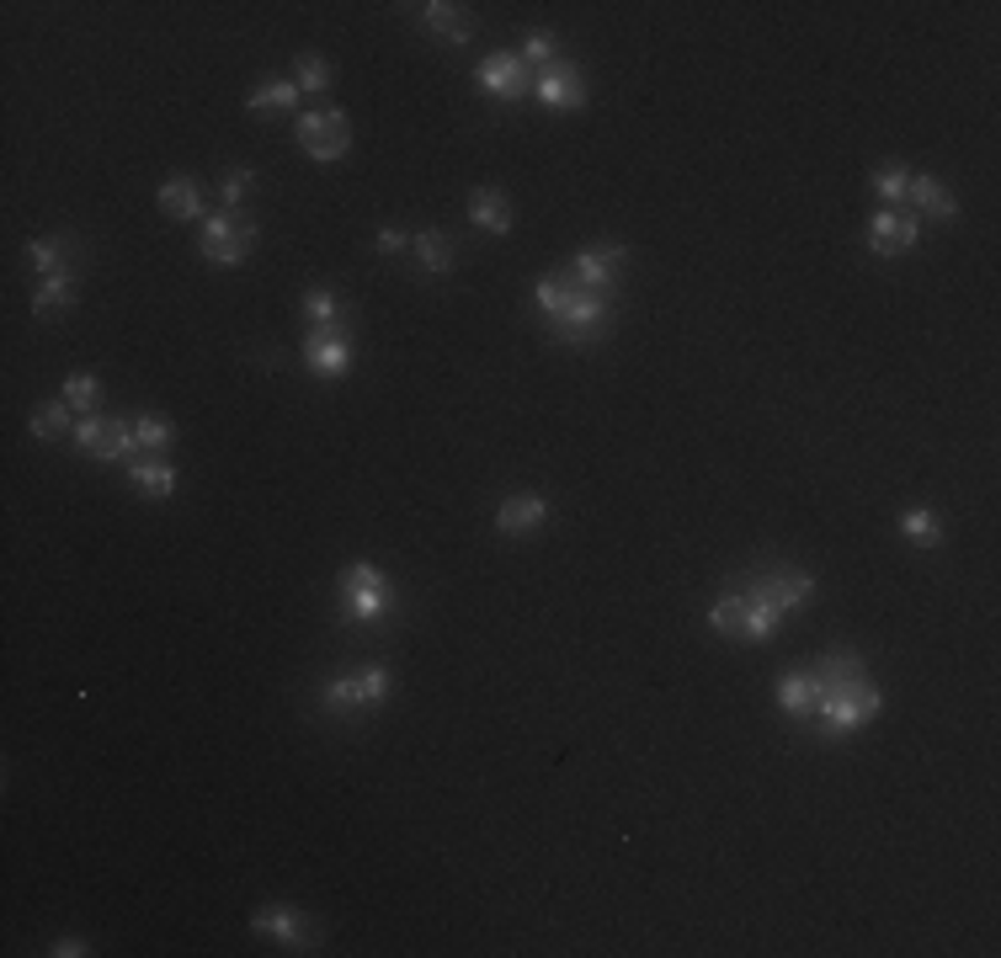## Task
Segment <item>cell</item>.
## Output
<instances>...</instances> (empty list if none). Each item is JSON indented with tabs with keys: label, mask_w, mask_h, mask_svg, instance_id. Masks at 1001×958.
Returning <instances> with one entry per match:
<instances>
[{
	"label": "cell",
	"mask_w": 1001,
	"mask_h": 958,
	"mask_svg": "<svg viewBox=\"0 0 1001 958\" xmlns=\"http://www.w3.org/2000/svg\"><path fill=\"white\" fill-rule=\"evenodd\" d=\"M469 218H474L485 235H507V229H512V203H507L501 192L480 187L474 197H469Z\"/></svg>",
	"instance_id": "ac0fdd59"
},
{
	"label": "cell",
	"mask_w": 1001,
	"mask_h": 958,
	"mask_svg": "<svg viewBox=\"0 0 1001 958\" xmlns=\"http://www.w3.org/2000/svg\"><path fill=\"white\" fill-rule=\"evenodd\" d=\"M128 479H134V490L139 496H149V501H166L176 490V469L166 463V458H134V469H128Z\"/></svg>",
	"instance_id": "2e32d148"
},
{
	"label": "cell",
	"mask_w": 1001,
	"mask_h": 958,
	"mask_svg": "<svg viewBox=\"0 0 1001 958\" xmlns=\"http://www.w3.org/2000/svg\"><path fill=\"white\" fill-rule=\"evenodd\" d=\"M480 86H485L490 96H501V101H522V96L533 91L528 59H522V53H490L485 65H480Z\"/></svg>",
	"instance_id": "8fae6325"
},
{
	"label": "cell",
	"mask_w": 1001,
	"mask_h": 958,
	"mask_svg": "<svg viewBox=\"0 0 1001 958\" xmlns=\"http://www.w3.org/2000/svg\"><path fill=\"white\" fill-rule=\"evenodd\" d=\"M245 107H251V113H262V118H272V113H294V107H298V80H267V86H256V91L245 96Z\"/></svg>",
	"instance_id": "ffe728a7"
},
{
	"label": "cell",
	"mask_w": 1001,
	"mask_h": 958,
	"mask_svg": "<svg viewBox=\"0 0 1001 958\" xmlns=\"http://www.w3.org/2000/svg\"><path fill=\"white\" fill-rule=\"evenodd\" d=\"M901 532L911 538V544H943V522H938V511H928V506H916V511H905L901 517Z\"/></svg>",
	"instance_id": "484cf974"
},
{
	"label": "cell",
	"mask_w": 1001,
	"mask_h": 958,
	"mask_svg": "<svg viewBox=\"0 0 1001 958\" xmlns=\"http://www.w3.org/2000/svg\"><path fill=\"white\" fill-rule=\"evenodd\" d=\"M171 421H166V416H139V421H134V448H139V453H149V458H160L166 453V448H171Z\"/></svg>",
	"instance_id": "cb8c5ba5"
},
{
	"label": "cell",
	"mask_w": 1001,
	"mask_h": 958,
	"mask_svg": "<svg viewBox=\"0 0 1001 958\" xmlns=\"http://www.w3.org/2000/svg\"><path fill=\"white\" fill-rule=\"evenodd\" d=\"M325 86H331V65L315 59V53H304L298 59V91H325Z\"/></svg>",
	"instance_id": "d6a6232c"
},
{
	"label": "cell",
	"mask_w": 1001,
	"mask_h": 958,
	"mask_svg": "<svg viewBox=\"0 0 1001 958\" xmlns=\"http://www.w3.org/2000/svg\"><path fill=\"white\" fill-rule=\"evenodd\" d=\"M911 245H916V218L895 214V208H880L874 224H868V251H874V256H901Z\"/></svg>",
	"instance_id": "4fadbf2b"
},
{
	"label": "cell",
	"mask_w": 1001,
	"mask_h": 958,
	"mask_svg": "<svg viewBox=\"0 0 1001 958\" xmlns=\"http://www.w3.org/2000/svg\"><path fill=\"white\" fill-rule=\"evenodd\" d=\"M415 256H421L426 272H448V266H453V240L442 235V229H421V235H415Z\"/></svg>",
	"instance_id": "d4e9b609"
},
{
	"label": "cell",
	"mask_w": 1001,
	"mask_h": 958,
	"mask_svg": "<svg viewBox=\"0 0 1001 958\" xmlns=\"http://www.w3.org/2000/svg\"><path fill=\"white\" fill-rule=\"evenodd\" d=\"M394 607L390 575L373 565H352L342 575V623H384Z\"/></svg>",
	"instance_id": "3957f363"
},
{
	"label": "cell",
	"mask_w": 1001,
	"mask_h": 958,
	"mask_svg": "<svg viewBox=\"0 0 1001 958\" xmlns=\"http://www.w3.org/2000/svg\"><path fill=\"white\" fill-rule=\"evenodd\" d=\"M251 932H256V937H277L283 948H298V954H310V948H315V927H310L294 906H288V910H283V906H277V910H256V916H251Z\"/></svg>",
	"instance_id": "7c38bea8"
},
{
	"label": "cell",
	"mask_w": 1001,
	"mask_h": 958,
	"mask_svg": "<svg viewBox=\"0 0 1001 958\" xmlns=\"http://www.w3.org/2000/svg\"><path fill=\"white\" fill-rule=\"evenodd\" d=\"M160 208L171 218H203V192L187 176H171V182H160Z\"/></svg>",
	"instance_id": "603a6c76"
},
{
	"label": "cell",
	"mask_w": 1001,
	"mask_h": 958,
	"mask_svg": "<svg viewBox=\"0 0 1001 958\" xmlns=\"http://www.w3.org/2000/svg\"><path fill=\"white\" fill-rule=\"evenodd\" d=\"M533 96L543 107H555V113H576V107H587V80H581L576 65H560V59H555V65L533 80Z\"/></svg>",
	"instance_id": "30bf717a"
},
{
	"label": "cell",
	"mask_w": 1001,
	"mask_h": 958,
	"mask_svg": "<svg viewBox=\"0 0 1001 958\" xmlns=\"http://www.w3.org/2000/svg\"><path fill=\"white\" fill-rule=\"evenodd\" d=\"M874 192H880L884 203H901L905 192H911V170H905V166H880V170H874Z\"/></svg>",
	"instance_id": "4dcf8cb0"
},
{
	"label": "cell",
	"mask_w": 1001,
	"mask_h": 958,
	"mask_svg": "<svg viewBox=\"0 0 1001 958\" xmlns=\"http://www.w3.org/2000/svg\"><path fill=\"white\" fill-rule=\"evenodd\" d=\"M815 703H821V682H815V671H788L778 682V708L794 718L815 714Z\"/></svg>",
	"instance_id": "9a60e30c"
},
{
	"label": "cell",
	"mask_w": 1001,
	"mask_h": 958,
	"mask_svg": "<svg viewBox=\"0 0 1001 958\" xmlns=\"http://www.w3.org/2000/svg\"><path fill=\"white\" fill-rule=\"evenodd\" d=\"M390 697V671L384 666H363V671H352V676H336L331 687H325V708L331 714H367V708H379Z\"/></svg>",
	"instance_id": "277c9868"
},
{
	"label": "cell",
	"mask_w": 1001,
	"mask_h": 958,
	"mask_svg": "<svg viewBox=\"0 0 1001 958\" xmlns=\"http://www.w3.org/2000/svg\"><path fill=\"white\" fill-rule=\"evenodd\" d=\"M251 182H256V176H251V170H224V182H219V197H224V208H235V203H241L245 192H251Z\"/></svg>",
	"instance_id": "836d02e7"
},
{
	"label": "cell",
	"mask_w": 1001,
	"mask_h": 958,
	"mask_svg": "<svg viewBox=\"0 0 1001 958\" xmlns=\"http://www.w3.org/2000/svg\"><path fill=\"white\" fill-rule=\"evenodd\" d=\"M624 262V245H602V251H581L576 256V283L591 287V293H602L612 283V272Z\"/></svg>",
	"instance_id": "e0dca14e"
},
{
	"label": "cell",
	"mask_w": 1001,
	"mask_h": 958,
	"mask_svg": "<svg viewBox=\"0 0 1001 958\" xmlns=\"http://www.w3.org/2000/svg\"><path fill=\"white\" fill-rule=\"evenodd\" d=\"M746 597L767 602V607H778V613H794V607H805V602L815 597V575H799V570L757 575V580L746 586Z\"/></svg>",
	"instance_id": "9c48e42d"
},
{
	"label": "cell",
	"mask_w": 1001,
	"mask_h": 958,
	"mask_svg": "<svg viewBox=\"0 0 1001 958\" xmlns=\"http://www.w3.org/2000/svg\"><path fill=\"white\" fill-rule=\"evenodd\" d=\"M549 522V501L543 496H517L495 511V527L507 532V538H522V532H533V527Z\"/></svg>",
	"instance_id": "5bb4252c"
},
{
	"label": "cell",
	"mask_w": 1001,
	"mask_h": 958,
	"mask_svg": "<svg viewBox=\"0 0 1001 958\" xmlns=\"http://www.w3.org/2000/svg\"><path fill=\"white\" fill-rule=\"evenodd\" d=\"M298 144L310 160H342L352 149V123L336 107H320V113H304L298 118Z\"/></svg>",
	"instance_id": "5b68a950"
},
{
	"label": "cell",
	"mask_w": 1001,
	"mask_h": 958,
	"mask_svg": "<svg viewBox=\"0 0 1001 958\" xmlns=\"http://www.w3.org/2000/svg\"><path fill=\"white\" fill-rule=\"evenodd\" d=\"M922 214H932V218H953L959 214V203H953V192L943 187V182H932V176H911V192H905Z\"/></svg>",
	"instance_id": "44dd1931"
},
{
	"label": "cell",
	"mask_w": 1001,
	"mask_h": 958,
	"mask_svg": "<svg viewBox=\"0 0 1001 958\" xmlns=\"http://www.w3.org/2000/svg\"><path fill=\"white\" fill-rule=\"evenodd\" d=\"M533 299L538 310L549 314L555 341H565V346H591L597 335L608 331V299L581 287L576 277H543L533 287Z\"/></svg>",
	"instance_id": "6da1fadb"
},
{
	"label": "cell",
	"mask_w": 1001,
	"mask_h": 958,
	"mask_svg": "<svg viewBox=\"0 0 1001 958\" xmlns=\"http://www.w3.org/2000/svg\"><path fill=\"white\" fill-rule=\"evenodd\" d=\"M65 304H75V283L59 272V277H43V287L32 293V310L38 314H59Z\"/></svg>",
	"instance_id": "4316f807"
},
{
	"label": "cell",
	"mask_w": 1001,
	"mask_h": 958,
	"mask_svg": "<svg viewBox=\"0 0 1001 958\" xmlns=\"http://www.w3.org/2000/svg\"><path fill=\"white\" fill-rule=\"evenodd\" d=\"M304 310H310L315 325H342V304H336V293H325V287H315V293L304 299Z\"/></svg>",
	"instance_id": "1f68e13d"
},
{
	"label": "cell",
	"mask_w": 1001,
	"mask_h": 958,
	"mask_svg": "<svg viewBox=\"0 0 1001 958\" xmlns=\"http://www.w3.org/2000/svg\"><path fill=\"white\" fill-rule=\"evenodd\" d=\"M522 59H533V65H555V38L549 32H528V43H522Z\"/></svg>",
	"instance_id": "e575fe53"
},
{
	"label": "cell",
	"mask_w": 1001,
	"mask_h": 958,
	"mask_svg": "<svg viewBox=\"0 0 1001 958\" xmlns=\"http://www.w3.org/2000/svg\"><path fill=\"white\" fill-rule=\"evenodd\" d=\"M880 708H884V693L868 682V676H863V682H847V687H831V693H821V703H815L826 735H847V730H857V724H868Z\"/></svg>",
	"instance_id": "7a4b0ae2"
},
{
	"label": "cell",
	"mask_w": 1001,
	"mask_h": 958,
	"mask_svg": "<svg viewBox=\"0 0 1001 958\" xmlns=\"http://www.w3.org/2000/svg\"><path fill=\"white\" fill-rule=\"evenodd\" d=\"M421 17H426V27H432L438 38H448V43H469V38H474V22H469V11H464V6H448V0H432V6H426Z\"/></svg>",
	"instance_id": "d6986e66"
},
{
	"label": "cell",
	"mask_w": 1001,
	"mask_h": 958,
	"mask_svg": "<svg viewBox=\"0 0 1001 958\" xmlns=\"http://www.w3.org/2000/svg\"><path fill=\"white\" fill-rule=\"evenodd\" d=\"M304 362H310V373H320V379H342L346 368H352V341H346L342 325H315L310 341H304Z\"/></svg>",
	"instance_id": "ba28073f"
},
{
	"label": "cell",
	"mask_w": 1001,
	"mask_h": 958,
	"mask_svg": "<svg viewBox=\"0 0 1001 958\" xmlns=\"http://www.w3.org/2000/svg\"><path fill=\"white\" fill-rule=\"evenodd\" d=\"M65 431H70V405H65V400H59V405L32 410V437L53 442V437H65Z\"/></svg>",
	"instance_id": "f1b7e54d"
},
{
	"label": "cell",
	"mask_w": 1001,
	"mask_h": 958,
	"mask_svg": "<svg viewBox=\"0 0 1001 958\" xmlns=\"http://www.w3.org/2000/svg\"><path fill=\"white\" fill-rule=\"evenodd\" d=\"M256 245V229L241 224L235 214H219V218H203V256L214 266H235L245 262V251Z\"/></svg>",
	"instance_id": "52a82bcc"
},
{
	"label": "cell",
	"mask_w": 1001,
	"mask_h": 958,
	"mask_svg": "<svg viewBox=\"0 0 1001 958\" xmlns=\"http://www.w3.org/2000/svg\"><path fill=\"white\" fill-rule=\"evenodd\" d=\"M27 262L38 266L43 277H59V266H65V245H59V240H32V245H27Z\"/></svg>",
	"instance_id": "f546056e"
},
{
	"label": "cell",
	"mask_w": 1001,
	"mask_h": 958,
	"mask_svg": "<svg viewBox=\"0 0 1001 958\" xmlns=\"http://www.w3.org/2000/svg\"><path fill=\"white\" fill-rule=\"evenodd\" d=\"M53 954H59V958H80V954H91V948H86L80 937H59V942H53Z\"/></svg>",
	"instance_id": "8d00e7d4"
},
{
	"label": "cell",
	"mask_w": 1001,
	"mask_h": 958,
	"mask_svg": "<svg viewBox=\"0 0 1001 958\" xmlns=\"http://www.w3.org/2000/svg\"><path fill=\"white\" fill-rule=\"evenodd\" d=\"M75 442H80L91 458L112 463V458H122L128 448H134V421H122V416H80Z\"/></svg>",
	"instance_id": "8992f818"
},
{
	"label": "cell",
	"mask_w": 1001,
	"mask_h": 958,
	"mask_svg": "<svg viewBox=\"0 0 1001 958\" xmlns=\"http://www.w3.org/2000/svg\"><path fill=\"white\" fill-rule=\"evenodd\" d=\"M708 628L725 639H746V592H730L708 607Z\"/></svg>",
	"instance_id": "7402d4cb"
},
{
	"label": "cell",
	"mask_w": 1001,
	"mask_h": 958,
	"mask_svg": "<svg viewBox=\"0 0 1001 958\" xmlns=\"http://www.w3.org/2000/svg\"><path fill=\"white\" fill-rule=\"evenodd\" d=\"M97 400H101V383L91 379V373H70V379H65V405H70V410L91 416V410H97Z\"/></svg>",
	"instance_id": "83f0119b"
},
{
	"label": "cell",
	"mask_w": 1001,
	"mask_h": 958,
	"mask_svg": "<svg viewBox=\"0 0 1001 958\" xmlns=\"http://www.w3.org/2000/svg\"><path fill=\"white\" fill-rule=\"evenodd\" d=\"M405 245H415V240L405 235V229H384V235H379V251H384V256H394V251H405Z\"/></svg>",
	"instance_id": "d590c367"
}]
</instances>
